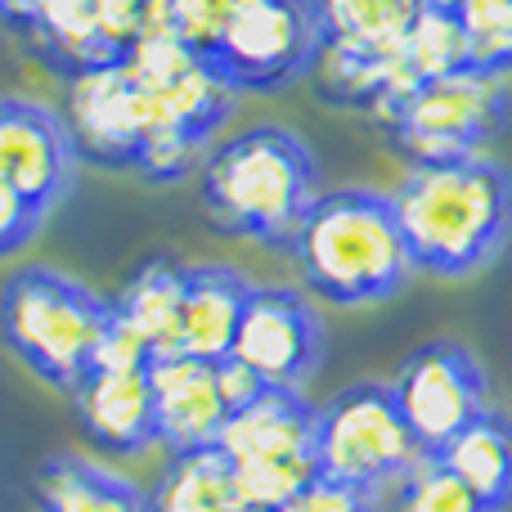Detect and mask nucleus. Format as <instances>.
I'll list each match as a JSON object with an SVG mask.
<instances>
[{"mask_svg": "<svg viewBox=\"0 0 512 512\" xmlns=\"http://www.w3.org/2000/svg\"><path fill=\"white\" fill-rule=\"evenodd\" d=\"M436 459L486 504V512L512 508V418L481 409Z\"/></svg>", "mask_w": 512, "mask_h": 512, "instance_id": "obj_18", "label": "nucleus"}, {"mask_svg": "<svg viewBox=\"0 0 512 512\" xmlns=\"http://www.w3.org/2000/svg\"><path fill=\"white\" fill-rule=\"evenodd\" d=\"M41 221L45 212H36L18 189H9L0 180V256H14L18 248H27L36 239V230H41Z\"/></svg>", "mask_w": 512, "mask_h": 512, "instance_id": "obj_25", "label": "nucleus"}, {"mask_svg": "<svg viewBox=\"0 0 512 512\" xmlns=\"http://www.w3.org/2000/svg\"><path fill=\"white\" fill-rule=\"evenodd\" d=\"M283 512H378V495H364L351 486H333V481H310Z\"/></svg>", "mask_w": 512, "mask_h": 512, "instance_id": "obj_26", "label": "nucleus"}, {"mask_svg": "<svg viewBox=\"0 0 512 512\" xmlns=\"http://www.w3.org/2000/svg\"><path fill=\"white\" fill-rule=\"evenodd\" d=\"M180 292H185V265L158 256L131 274L113 310L126 328L144 337L153 355H180Z\"/></svg>", "mask_w": 512, "mask_h": 512, "instance_id": "obj_20", "label": "nucleus"}, {"mask_svg": "<svg viewBox=\"0 0 512 512\" xmlns=\"http://www.w3.org/2000/svg\"><path fill=\"white\" fill-rule=\"evenodd\" d=\"M149 387H153V414H158V445H167L171 454L216 445L230 409H225L221 387H216L212 360L153 355Z\"/></svg>", "mask_w": 512, "mask_h": 512, "instance_id": "obj_15", "label": "nucleus"}, {"mask_svg": "<svg viewBox=\"0 0 512 512\" xmlns=\"http://www.w3.org/2000/svg\"><path fill=\"white\" fill-rule=\"evenodd\" d=\"M382 126L396 149L414 162H445L481 153L508 122V90L486 72H450V77L418 81L414 90L382 108Z\"/></svg>", "mask_w": 512, "mask_h": 512, "instance_id": "obj_8", "label": "nucleus"}, {"mask_svg": "<svg viewBox=\"0 0 512 512\" xmlns=\"http://www.w3.org/2000/svg\"><path fill=\"white\" fill-rule=\"evenodd\" d=\"M113 301L95 297L86 283L50 270L23 265L0 288V337L45 387L72 396L81 378L95 369Z\"/></svg>", "mask_w": 512, "mask_h": 512, "instance_id": "obj_4", "label": "nucleus"}, {"mask_svg": "<svg viewBox=\"0 0 512 512\" xmlns=\"http://www.w3.org/2000/svg\"><path fill=\"white\" fill-rule=\"evenodd\" d=\"M216 387H221V400H225V409H243V405H252L256 396L265 391V382L256 378V373L248 369L243 360H234V355H225V360H216Z\"/></svg>", "mask_w": 512, "mask_h": 512, "instance_id": "obj_27", "label": "nucleus"}, {"mask_svg": "<svg viewBox=\"0 0 512 512\" xmlns=\"http://www.w3.org/2000/svg\"><path fill=\"white\" fill-rule=\"evenodd\" d=\"M36 512H153V504L122 472L77 454H54L36 472Z\"/></svg>", "mask_w": 512, "mask_h": 512, "instance_id": "obj_17", "label": "nucleus"}, {"mask_svg": "<svg viewBox=\"0 0 512 512\" xmlns=\"http://www.w3.org/2000/svg\"><path fill=\"white\" fill-rule=\"evenodd\" d=\"M423 459L387 382H355L315 409V481L378 495Z\"/></svg>", "mask_w": 512, "mask_h": 512, "instance_id": "obj_6", "label": "nucleus"}, {"mask_svg": "<svg viewBox=\"0 0 512 512\" xmlns=\"http://www.w3.org/2000/svg\"><path fill=\"white\" fill-rule=\"evenodd\" d=\"M315 0H230L225 27L207 50V63L225 86L274 95L315 72L319 63Z\"/></svg>", "mask_w": 512, "mask_h": 512, "instance_id": "obj_9", "label": "nucleus"}, {"mask_svg": "<svg viewBox=\"0 0 512 512\" xmlns=\"http://www.w3.org/2000/svg\"><path fill=\"white\" fill-rule=\"evenodd\" d=\"M319 194L315 153L288 126H252L203 158V207L230 239L288 252Z\"/></svg>", "mask_w": 512, "mask_h": 512, "instance_id": "obj_3", "label": "nucleus"}, {"mask_svg": "<svg viewBox=\"0 0 512 512\" xmlns=\"http://www.w3.org/2000/svg\"><path fill=\"white\" fill-rule=\"evenodd\" d=\"M315 409L306 391L265 387L225 418L216 450L234 468L243 512H283L315 481Z\"/></svg>", "mask_w": 512, "mask_h": 512, "instance_id": "obj_5", "label": "nucleus"}, {"mask_svg": "<svg viewBox=\"0 0 512 512\" xmlns=\"http://www.w3.org/2000/svg\"><path fill=\"white\" fill-rule=\"evenodd\" d=\"M27 36H32L36 50L45 54V63H50L54 72H63L68 81L117 63L113 45L99 32L95 0H36Z\"/></svg>", "mask_w": 512, "mask_h": 512, "instance_id": "obj_19", "label": "nucleus"}, {"mask_svg": "<svg viewBox=\"0 0 512 512\" xmlns=\"http://www.w3.org/2000/svg\"><path fill=\"white\" fill-rule=\"evenodd\" d=\"M324 319L301 288L288 283H252L234 333V360H243L265 387L306 391L324 364Z\"/></svg>", "mask_w": 512, "mask_h": 512, "instance_id": "obj_11", "label": "nucleus"}, {"mask_svg": "<svg viewBox=\"0 0 512 512\" xmlns=\"http://www.w3.org/2000/svg\"><path fill=\"white\" fill-rule=\"evenodd\" d=\"M319 14V63L337 99L382 113L405 95L400 50L418 14V0H315ZM315 63V68H319Z\"/></svg>", "mask_w": 512, "mask_h": 512, "instance_id": "obj_7", "label": "nucleus"}, {"mask_svg": "<svg viewBox=\"0 0 512 512\" xmlns=\"http://www.w3.org/2000/svg\"><path fill=\"white\" fill-rule=\"evenodd\" d=\"M468 68V41L463 27L450 9L418 5L414 23L405 32V50H400V86L414 90L418 81L450 77V72Z\"/></svg>", "mask_w": 512, "mask_h": 512, "instance_id": "obj_22", "label": "nucleus"}, {"mask_svg": "<svg viewBox=\"0 0 512 512\" xmlns=\"http://www.w3.org/2000/svg\"><path fill=\"white\" fill-rule=\"evenodd\" d=\"M68 131L77 153L99 167H131L149 135V99L122 72V63L95 68L72 81L68 99Z\"/></svg>", "mask_w": 512, "mask_h": 512, "instance_id": "obj_13", "label": "nucleus"}, {"mask_svg": "<svg viewBox=\"0 0 512 512\" xmlns=\"http://www.w3.org/2000/svg\"><path fill=\"white\" fill-rule=\"evenodd\" d=\"M414 270L468 279L512 239V171L486 153L414 162L391 194Z\"/></svg>", "mask_w": 512, "mask_h": 512, "instance_id": "obj_1", "label": "nucleus"}, {"mask_svg": "<svg viewBox=\"0 0 512 512\" xmlns=\"http://www.w3.org/2000/svg\"><path fill=\"white\" fill-rule=\"evenodd\" d=\"M387 387L418 454H441L481 409H490L486 369L463 342L418 346Z\"/></svg>", "mask_w": 512, "mask_h": 512, "instance_id": "obj_10", "label": "nucleus"}, {"mask_svg": "<svg viewBox=\"0 0 512 512\" xmlns=\"http://www.w3.org/2000/svg\"><path fill=\"white\" fill-rule=\"evenodd\" d=\"M81 436L108 459H140L158 445L149 364L144 369H90L72 387Z\"/></svg>", "mask_w": 512, "mask_h": 512, "instance_id": "obj_14", "label": "nucleus"}, {"mask_svg": "<svg viewBox=\"0 0 512 512\" xmlns=\"http://www.w3.org/2000/svg\"><path fill=\"white\" fill-rule=\"evenodd\" d=\"M468 41V68L486 77L512 72V0H459L450 9Z\"/></svg>", "mask_w": 512, "mask_h": 512, "instance_id": "obj_23", "label": "nucleus"}, {"mask_svg": "<svg viewBox=\"0 0 512 512\" xmlns=\"http://www.w3.org/2000/svg\"><path fill=\"white\" fill-rule=\"evenodd\" d=\"M306 292L333 306H373L414 279L391 194L324 189L288 243Z\"/></svg>", "mask_w": 512, "mask_h": 512, "instance_id": "obj_2", "label": "nucleus"}, {"mask_svg": "<svg viewBox=\"0 0 512 512\" xmlns=\"http://www.w3.org/2000/svg\"><path fill=\"white\" fill-rule=\"evenodd\" d=\"M32 9H36V0H0V23L27 32V23H32Z\"/></svg>", "mask_w": 512, "mask_h": 512, "instance_id": "obj_28", "label": "nucleus"}, {"mask_svg": "<svg viewBox=\"0 0 512 512\" xmlns=\"http://www.w3.org/2000/svg\"><path fill=\"white\" fill-rule=\"evenodd\" d=\"M252 283L230 265H185L180 292V355L194 360H225L234 351L243 306Z\"/></svg>", "mask_w": 512, "mask_h": 512, "instance_id": "obj_16", "label": "nucleus"}, {"mask_svg": "<svg viewBox=\"0 0 512 512\" xmlns=\"http://www.w3.org/2000/svg\"><path fill=\"white\" fill-rule=\"evenodd\" d=\"M149 504L153 512H243L234 468L216 445L171 454Z\"/></svg>", "mask_w": 512, "mask_h": 512, "instance_id": "obj_21", "label": "nucleus"}, {"mask_svg": "<svg viewBox=\"0 0 512 512\" xmlns=\"http://www.w3.org/2000/svg\"><path fill=\"white\" fill-rule=\"evenodd\" d=\"M77 140L54 108L36 99H0V180L50 216L77 180Z\"/></svg>", "mask_w": 512, "mask_h": 512, "instance_id": "obj_12", "label": "nucleus"}, {"mask_svg": "<svg viewBox=\"0 0 512 512\" xmlns=\"http://www.w3.org/2000/svg\"><path fill=\"white\" fill-rule=\"evenodd\" d=\"M396 512H486V504L436 454H423L400 481Z\"/></svg>", "mask_w": 512, "mask_h": 512, "instance_id": "obj_24", "label": "nucleus"}]
</instances>
